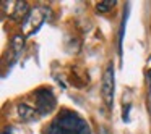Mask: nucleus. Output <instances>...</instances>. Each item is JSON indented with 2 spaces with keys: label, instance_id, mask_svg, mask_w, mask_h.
Here are the masks:
<instances>
[{
  "label": "nucleus",
  "instance_id": "2",
  "mask_svg": "<svg viewBox=\"0 0 151 134\" xmlns=\"http://www.w3.org/2000/svg\"><path fill=\"white\" fill-rule=\"evenodd\" d=\"M49 18V8L42 7V5H37V7L31 8L28 18L23 23V34L26 37H31L41 29V26L44 24V21Z\"/></svg>",
  "mask_w": 151,
  "mask_h": 134
},
{
  "label": "nucleus",
  "instance_id": "9",
  "mask_svg": "<svg viewBox=\"0 0 151 134\" xmlns=\"http://www.w3.org/2000/svg\"><path fill=\"white\" fill-rule=\"evenodd\" d=\"M146 79H148V89H150V92H151V69L146 73Z\"/></svg>",
  "mask_w": 151,
  "mask_h": 134
},
{
  "label": "nucleus",
  "instance_id": "5",
  "mask_svg": "<svg viewBox=\"0 0 151 134\" xmlns=\"http://www.w3.org/2000/svg\"><path fill=\"white\" fill-rule=\"evenodd\" d=\"M29 5L26 4V2H15L13 4V10L8 13V16L12 18L13 21H17V23H20V21H24L28 18V15H29Z\"/></svg>",
  "mask_w": 151,
  "mask_h": 134
},
{
  "label": "nucleus",
  "instance_id": "4",
  "mask_svg": "<svg viewBox=\"0 0 151 134\" xmlns=\"http://www.w3.org/2000/svg\"><path fill=\"white\" fill-rule=\"evenodd\" d=\"M114 91H115V78H114V65L107 63L102 74V82H101V94L106 107L112 108L114 107Z\"/></svg>",
  "mask_w": 151,
  "mask_h": 134
},
{
  "label": "nucleus",
  "instance_id": "8",
  "mask_svg": "<svg viewBox=\"0 0 151 134\" xmlns=\"http://www.w3.org/2000/svg\"><path fill=\"white\" fill-rule=\"evenodd\" d=\"M114 7H115V2L107 0V2H101V4L96 5V10H98L99 13H109V11H111Z\"/></svg>",
  "mask_w": 151,
  "mask_h": 134
},
{
  "label": "nucleus",
  "instance_id": "7",
  "mask_svg": "<svg viewBox=\"0 0 151 134\" xmlns=\"http://www.w3.org/2000/svg\"><path fill=\"white\" fill-rule=\"evenodd\" d=\"M23 47H24V36H20V34L13 36V39H12V42H10V52H12V55H13V62H17V60L20 58Z\"/></svg>",
  "mask_w": 151,
  "mask_h": 134
},
{
  "label": "nucleus",
  "instance_id": "6",
  "mask_svg": "<svg viewBox=\"0 0 151 134\" xmlns=\"http://www.w3.org/2000/svg\"><path fill=\"white\" fill-rule=\"evenodd\" d=\"M18 115H20L21 121H33V120H36V118L39 116V113H37L36 108L31 107V105H28V104H24V102L18 104Z\"/></svg>",
  "mask_w": 151,
  "mask_h": 134
},
{
  "label": "nucleus",
  "instance_id": "1",
  "mask_svg": "<svg viewBox=\"0 0 151 134\" xmlns=\"http://www.w3.org/2000/svg\"><path fill=\"white\" fill-rule=\"evenodd\" d=\"M44 134H91V128L78 113L63 110L49 123Z\"/></svg>",
  "mask_w": 151,
  "mask_h": 134
},
{
  "label": "nucleus",
  "instance_id": "10",
  "mask_svg": "<svg viewBox=\"0 0 151 134\" xmlns=\"http://www.w3.org/2000/svg\"><path fill=\"white\" fill-rule=\"evenodd\" d=\"M2 134H13V128H4V131H2Z\"/></svg>",
  "mask_w": 151,
  "mask_h": 134
},
{
  "label": "nucleus",
  "instance_id": "3",
  "mask_svg": "<svg viewBox=\"0 0 151 134\" xmlns=\"http://www.w3.org/2000/svg\"><path fill=\"white\" fill-rule=\"evenodd\" d=\"M34 108L37 110L39 116H46V115L52 113L54 108L57 105V100H55V95H54L52 89L50 87H41L34 92Z\"/></svg>",
  "mask_w": 151,
  "mask_h": 134
}]
</instances>
